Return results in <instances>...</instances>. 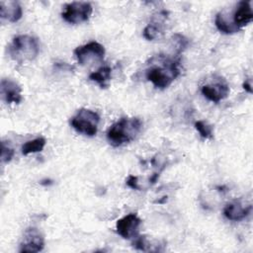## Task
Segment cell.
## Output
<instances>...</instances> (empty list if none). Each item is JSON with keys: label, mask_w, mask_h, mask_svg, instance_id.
Returning <instances> with one entry per match:
<instances>
[{"label": "cell", "mask_w": 253, "mask_h": 253, "mask_svg": "<svg viewBox=\"0 0 253 253\" xmlns=\"http://www.w3.org/2000/svg\"><path fill=\"white\" fill-rule=\"evenodd\" d=\"M158 64H152L145 70V77L154 87L159 89L167 88L179 75V59L168 58L164 55H158Z\"/></svg>", "instance_id": "6da1fadb"}, {"label": "cell", "mask_w": 253, "mask_h": 253, "mask_svg": "<svg viewBox=\"0 0 253 253\" xmlns=\"http://www.w3.org/2000/svg\"><path fill=\"white\" fill-rule=\"evenodd\" d=\"M142 123L138 118H122L107 131V139L112 146L118 147L133 140L140 132Z\"/></svg>", "instance_id": "7a4b0ae2"}, {"label": "cell", "mask_w": 253, "mask_h": 253, "mask_svg": "<svg viewBox=\"0 0 253 253\" xmlns=\"http://www.w3.org/2000/svg\"><path fill=\"white\" fill-rule=\"evenodd\" d=\"M39 41L28 35L15 37L8 47L10 57L18 63H25L26 61L34 60L39 54Z\"/></svg>", "instance_id": "3957f363"}, {"label": "cell", "mask_w": 253, "mask_h": 253, "mask_svg": "<svg viewBox=\"0 0 253 253\" xmlns=\"http://www.w3.org/2000/svg\"><path fill=\"white\" fill-rule=\"evenodd\" d=\"M99 115L89 109H80L71 119V126L79 133L94 136L98 130Z\"/></svg>", "instance_id": "277c9868"}, {"label": "cell", "mask_w": 253, "mask_h": 253, "mask_svg": "<svg viewBox=\"0 0 253 253\" xmlns=\"http://www.w3.org/2000/svg\"><path fill=\"white\" fill-rule=\"evenodd\" d=\"M92 11V5L89 2H71L64 5L61 17L65 22L75 25L88 21Z\"/></svg>", "instance_id": "5b68a950"}, {"label": "cell", "mask_w": 253, "mask_h": 253, "mask_svg": "<svg viewBox=\"0 0 253 253\" xmlns=\"http://www.w3.org/2000/svg\"><path fill=\"white\" fill-rule=\"evenodd\" d=\"M105 52V47L97 42H88L73 50V53L80 65H89L102 61L104 59Z\"/></svg>", "instance_id": "8992f818"}, {"label": "cell", "mask_w": 253, "mask_h": 253, "mask_svg": "<svg viewBox=\"0 0 253 253\" xmlns=\"http://www.w3.org/2000/svg\"><path fill=\"white\" fill-rule=\"evenodd\" d=\"M141 222L136 213H128L117 221L116 231L125 239H133L138 235V228Z\"/></svg>", "instance_id": "52a82bcc"}, {"label": "cell", "mask_w": 253, "mask_h": 253, "mask_svg": "<svg viewBox=\"0 0 253 253\" xmlns=\"http://www.w3.org/2000/svg\"><path fill=\"white\" fill-rule=\"evenodd\" d=\"M43 246L44 239L41 231L36 227H29L24 232L19 252H40L43 249Z\"/></svg>", "instance_id": "ba28073f"}, {"label": "cell", "mask_w": 253, "mask_h": 253, "mask_svg": "<svg viewBox=\"0 0 253 253\" xmlns=\"http://www.w3.org/2000/svg\"><path fill=\"white\" fill-rule=\"evenodd\" d=\"M201 92L209 101L218 103L227 97L229 93V87L227 83L221 78L220 81L202 86Z\"/></svg>", "instance_id": "9c48e42d"}, {"label": "cell", "mask_w": 253, "mask_h": 253, "mask_svg": "<svg viewBox=\"0 0 253 253\" xmlns=\"http://www.w3.org/2000/svg\"><path fill=\"white\" fill-rule=\"evenodd\" d=\"M168 18L167 11H160L153 15L150 23L143 30V37L148 41L160 38L164 33V25Z\"/></svg>", "instance_id": "30bf717a"}, {"label": "cell", "mask_w": 253, "mask_h": 253, "mask_svg": "<svg viewBox=\"0 0 253 253\" xmlns=\"http://www.w3.org/2000/svg\"><path fill=\"white\" fill-rule=\"evenodd\" d=\"M2 100L7 104H19L22 101V89L20 85L11 79L3 78L0 83Z\"/></svg>", "instance_id": "8fae6325"}, {"label": "cell", "mask_w": 253, "mask_h": 253, "mask_svg": "<svg viewBox=\"0 0 253 253\" xmlns=\"http://www.w3.org/2000/svg\"><path fill=\"white\" fill-rule=\"evenodd\" d=\"M253 20V12L251 8V1H240L232 16L233 25L239 30L240 28L246 26Z\"/></svg>", "instance_id": "7c38bea8"}, {"label": "cell", "mask_w": 253, "mask_h": 253, "mask_svg": "<svg viewBox=\"0 0 253 253\" xmlns=\"http://www.w3.org/2000/svg\"><path fill=\"white\" fill-rule=\"evenodd\" d=\"M23 10L19 2L12 0L0 1V17L10 23H15L21 19Z\"/></svg>", "instance_id": "4fadbf2b"}, {"label": "cell", "mask_w": 253, "mask_h": 253, "mask_svg": "<svg viewBox=\"0 0 253 253\" xmlns=\"http://www.w3.org/2000/svg\"><path fill=\"white\" fill-rule=\"evenodd\" d=\"M252 211V206H243L239 202H233L225 206L223 209V215L233 221H239L247 217Z\"/></svg>", "instance_id": "5bb4252c"}, {"label": "cell", "mask_w": 253, "mask_h": 253, "mask_svg": "<svg viewBox=\"0 0 253 253\" xmlns=\"http://www.w3.org/2000/svg\"><path fill=\"white\" fill-rule=\"evenodd\" d=\"M111 71L112 69L110 66H102L98 70L92 72L89 75V79L98 83L101 88H107L111 80Z\"/></svg>", "instance_id": "9a60e30c"}, {"label": "cell", "mask_w": 253, "mask_h": 253, "mask_svg": "<svg viewBox=\"0 0 253 253\" xmlns=\"http://www.w3.org/2000/svg\"><path fill=\"white\" fill-rule=\"evenodd\" d=\"M214 24L217 30L223 34L229 35V34L238 32V29L233 25V23L230 20H228L226 15H224V13L222 12H219L216 14L214 19Z\"/></svg>", "instance_id": "2e32d148"}, {"label": "cell", "mask_w": 253, "mask_h": 253, "mask_svg": "<svg viewBox=\"0 0 253 253\" xmlns=\"http://www.w3.org/2000/svg\"><path fill=\"white\" fill-rule=\"evenodd\" d=\"M45 138L42 136L37 137L35 139L29 140L25 142L22 146V154L23 155H28L30 153H36V152H41L42 151L44 145H45Z\"/></svg>", "instance_id": "e0dca14e"}, {"label": "cell", "mask_w": 253, "mask_h": 253, "mask_svg": "<svg viewBox=\"0 0 253 253\" xmlns=\"http://www.w3.org/2000/svg\"><path fill=\"white\" fill-rule=\"evenodd\" d=\"M195 128L199 131L202 137L211 138L212 137V126L204 121H198L195 123Z\"/></svg>", "instance_id": "ac0fdd59"}, {"label": "cell", "mask_w": 253, "mask_h": 253, "mask_svg": "<svg viewBox=\"0 0 253 253\" xmlns=\"http://www.w3.org/2000/svg\"><path fill=\"white\" fill-rule=\"evenodd\" d=\"M173 41L175 42V48H176L178 54L181 53L187 47V45L189 43L188 39L180 34H175L173 36Z\"/></svg>", "instance_id": "d6986e66"}, {"label": "cell", "mask_w": 253, "mask_h": 253, "mask_svg": "<svg viewBox=\"0 0 253 253\" xmlns=\"http://www.w3.org/2000/svg\"><path fill=\"white\" fill-rule=\"evenodd\" d=\"M13 155H14V150L9 145H6L5 142L3 141L1 143V161L3 163H8L13 158Z\"/></svg>", "instance_id": "ffe728a7"}, {"label": "cell", "mask_w": 253, "mask_h": 253, "mask_svg": "<svg viewBox=\"0 0 253 253\" xmlns=\"http://www.w3.org/2000/svg\"><path fill=\"white\" fill-rule=\"evenodd\" d=\"M126 183V185H127L129 188H131V189H133V190H140V187H139V185H138L139 182H138V177H137V176L129 175V176L127 177Z\"/></svg>", "instance_id": "44dd1931"}, {"label": "cell", "mask_w": 253, "mask_h": 253, "mask_svg": "<svg viewBox=\"0 0 253 253\" xmlns=\"http://www.w3.org/2000/svg\"><path fill=\"white\" fill-rule=\"evenodd\" d=\"M243 88L249 92V93H252V88H251V83H250V80L249 79H246L243 83Z\"/></svg>", "instance_id": "7402d4cb"}]
</instances>
